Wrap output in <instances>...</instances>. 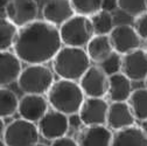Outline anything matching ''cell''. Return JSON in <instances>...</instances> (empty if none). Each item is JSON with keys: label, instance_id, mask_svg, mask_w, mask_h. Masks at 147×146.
Masks as SVG:
<instances>
[{"label": "cell", "instance_id": "cell-9", "mask_svg": "<svg viewBox=\"0 0 147 146\" xmlns=\"http://www.w3.org/2000/svg\"><path fill=\"white\" fill-rule=\"evenodd\" d=\"M4 11L7 19L21 28L36 20L39 5L35 0H11Z\"/></svg>", "mask_w": 147, "mask_h": 146}, {"label": "cell", "instance_id": "cell-11", "mask_svg": "<svg viewBox=\"0 0 147 146\" xmlns=\"http://www.w3.org/2000/svg\"><path fill=\"white\" fill-rule=\"evenodd\" d=\"M110 39L115 50L121 55L140 48L141 45V38L137 33L136 28L131 25L115 26L113 30L110 34Z\"/></svg>", "mask_w": 147, "mask_h": 146}, {"label": "cell", "instance_id": "cell-28", "mask_svg": "<svg viewBox=\"0 0 147 146\" xmlns=\"http://www.w3.org/2000/svg\"><path fill=\"white\" fill-rule=\"evenodd\" d=\"M133 27L136 28L141 40L147 41V12H144L142 14L136 16Z\"/></svg>", "mask_w": 147, "mask_h": 146}, {"label": "cell", "instance_id": "cell-6", "mask_svg": "<svg viewBox=\"0 0 147 146\" xmlns=\"http://www.w3.org/2000/svg\"><path fill=\"white\" fill-rule=\"evenodd\" d=\"M40 136L38 124L19 118L6 125L1 139L6 146H35Z\"/></svg>", "mask_w": 147, "mask_h": 146}, {"label": "cell", "instance_id": "cell-24", "mask_svg": "<svg viewBox=\"0 0 147 146\" xmlns=\"http://www.w3.org/2000/svg\"><path fill=\"white\" fill-rule=\"evenodd\" d=\"M94 26L95 35H110L115 28L113 15L111 12L100 9L90 16Z\"/></svg>", "mask_w": 147, "mask_h": 146}, {"label": "cell", "instance_id": "cell-1", "mask_svg": "<svg viewBox=\"0 0 147 146\" xmlns=\"http://www.w3.org/2000/svg\"><path fill=\"white\" fill-rule=\"evenodd\" d=\"M62 47L60 28L42 19L19 29L13 51L27 64H46L53 61Z\"/></svg>", "mask_w": 147, "mask_h": 146}, {"label": "cell", "instance_id": "cell-4", "mask_svg": "<svg viewBox=\"0 0 147 146\" xmlns=\"http://www.w3.org/2000/svg\"><path fill=\"white\" fill-rule=\"evenodd\" d=\"M59 28L63 46L84 48L95 36L92 22L86 15L75 14Z\"/></svg>", "mask_w": 147, "mask_h": 146}, {"label": "cell", "instance_id": "cell-29", "mask_svg": "<svg viewBox=\"0 0 147 146\" xmlns=\"http://www.w3.org/2000/svg\"><path fill=\"white\" fill-rule=\"evenodd\" d=\"M51 146H78V143H77V140H75L71 137L63 136L61 138L53 140Z\"/></svg>", "mask_w": 147, "mask_h": 146}, {"label": "cell", "instance_id": "cell-33", "mask_svg": "<svg viewBox=\"0 0 147 146\" xmlns=\"http://www.w3.org/2000/svg\"><path fill=\"white\" fill-rule=\"evenodd\" d=\"M11 0H0V5H1V9H4L8 4H9Z\"/></svg>", "mask_w": 147, "mask_h": 146}, {"label": "cell", "instance_id": "cell-5", "mask_svg": "<svg viewBox=\"0 0 147 146\" xmlns=\"http://www.w3.org/2000/svg\"><path fill=\"white\" fill-rule=\"evenodd\" d=\"M53 71L45 64H28L24 68L18 81L20 90L25 94L45 95L54 84Z\"/></svg>", "mask_w": 147, "mask_h": 146}, {"label": "cell", "instance_id": "cell-18", "mask_svg": "<svg viewBox=\"0 0 147 146\" xmlns=\"http://www.w3.org/2000/svg\"><path fill=\"white\" fill-rule=\"evenodd\" d=\"M132 93V81L123 72L109 76L107 96L111 102H127Z\"/></svg>", "mask_w": 147, "mask_h": 146}, {"label": "cell", "instance_id": "cell-34", "mask_svg": "<svg viewBox=\"0 0 147 146\" xmlns=\"http://www.w3.org/2000/svg\"><path fill=\"white\" fill-rule=\"evenodd\" d=\"M35 146H47V145H45V144H41V143H38V144H36Z\"/></svg>", "mask_w": 147, "mask_h": 146}, {"label": "cell", "instance_id": "cell-10", "mask_svg": "<svg viewBox=\"0 0 147 146\" xmlns=\"http://www.w3.org/2000/svg\"><path fill=\"white\" fill-rule=\"evenodd\" d=\"M109 106L105 98L85 97L78 112L83 125H106Z\"/></svg>", "mask_w": 147, "mask_h": 146}, {"label": "cell", "instance_id": "cell-22", "mask_svg": "<svg viewBox=\"0 0 147 146\" xmlns=\"http://www.w3.org/2000/svg\"><path fill=\"white\" fill-rule=\"evenodd\" d=\"M20 99L18 98L16 94L6 87H1L0 89V117L7 118L13 116L19 110Z\"/></svg>", "mask_w": 147, "mask_h": 146}, {"label": "cell", "instance_id": "cell-7", "mask_svg": "<svg viewBox=\"0 0 147 146\" xmlns=\"http://www.w3.org/2000/svg\"><path fill=\"white\" fill-rule=\"evenodd\" d=\"M78 83L86 97L104 98L107 96L109 75H106L105 71L97 64L90 66Z\"/></svg>", "mask_w": 147, "mask_h": 146}, {"label": "cell", "instance_id": "cell-32", "mask_svg": "<svg viewBox=\"0 0 147 146\" xmlns=\"http://www.w3.org/2000/svg\"><path fill=\"white\" fill-rule=\"evenodd\" d=\"M140 123H141L140 127L142 129V131L145 132V135L147 136V119H145V120H142V122H140Z\"/></svg>", "mask_w": 147, "mask_h": 146}, {"label": "cell", "instance_id": "cell-26", "mask_svg": "<svg viewBox=\"0 0 147 146\" xmlns=\"http://www.w3.org/2000/svg\"><path fill=\"white\" fill-rule=\"evenodd\" d=\"M118 8L130 16H138L147 12V0H118Z\"/></svg>", "mask_w": 147, "mask_h": 146}, {"label": "cell", "instance_id": "cell-8", "mask_svg": "<svg viewBox=\"0 0 147 146\" xmlns=\"http://www.w3.org/2000/svg\"><path fill=\"white\" fill-rule=\"evenodd\" d=\"M40 135L47 140H55L67 136L69 130V117L57 110H48L47 114L38 123Z\"/></svg>", "mask_w": 147, "mask_h": 146}, {"label": "cell", "instance_id": "cell-2", "mask_svg": "<svg viewBox=\"0 0 147 146\" xmlns=\"http://www.w3.org/2000/svg\"><path fill=\"white\" fill-rule=\"evenodd\" d=\"M85 97L86 96L77 81L64 78L55 81L47 94L51 109L67 116L78 114Z\"/></svg>", "mask_w": 147, "mask_h": 146}, {"label": "cell", "instance_id": "cell-17", "mask_svg": "<svg viewBox=\"0 0 147 146\" xmlns=\"http://www.w3.org/2000/svg\"><path fill=\"white\" fill-rule=\"evenodd\" d=\"M75 14L76 12L70 0H49L42 8L43 20L57 27L62 26Z\"/></svg>", "mask_w": 147, "mask_h": 146}, {"label": "cell", "instance_id": "cell-36", "mask_svg": "<svg viewBox=\"0 0 147 146\" xmlns=\"http://www.w3.org/2000/svg\"><path fill=\"white\" fill-rule=\"evenodd\" d=\"M146 50H147V49H146Z\"/></svg>", "mask_w": 147, "mask_h": 146}, {"label": "cell", "instance_id": "cell-27", "mask_svg": "<svg viewBox=\"0 0 147 146\" xmlns=\"http://www.w3.org/2000/svg\"><path fill=\"white\" fill-rule=\"evenodd\" d=\"M97 66H99L109 76L118 74V72H121L123 68V55L115 50L111 55L107 56L103 62H100Z\"/></svg>", "mask_w": 147, "mask_h": 146}, {"label": "cell", "instance_id": "cell-13", "mask_svg": "<svg viewBox=\"0 0 147 146\" xmlns=\"http://www.w3.org/2000/svg\"><path fill=\"white\" fill-rule=\"evenodd\" d=\"M49 105L48 98H46L43 95L25 94V96L20 99L18 112L21 118L38 124L47 114Z\"/></svg>", "mask_w": 147, "mask_h": 146}, {"label": "cell", "instance_id": "cell-3", "mask_svg": "<svg viewBox=\"0 0 147 146\" xmlns=\"http://www.w3.org/2000/svg\"><path fill=\"white\" fill-rule=\"evenodd\" d=\"M91 60L86 49L63 46L51 61L53 70L60 78L80 81L90 68Z\"/></svg>", "mask_w": 147, "mask_h": 146}, {"label": "cell", "instance_id": "cell-20", "mask_svg": "<svg viewBox=\"0 0 147 146\" xmlns=\"http://www.w3.org/2000/svg\"><path fill=\"white\" fill-rule=\"evenodd\" d=\"M111 146H147V136L140 126L132 125L115 131Z\"/></svg>", "mask_w": 147, "mask_h": 146}, {"label": "cell", "instance_id": "cell-31", "mask_svg": "<svg viewBox=\"0 0 147 146\" xmlns=\"http://www.w3.org/2000/svg\"><path fill=\"white\" fill-rule=\"evenodd\" d=\"M115 8H118V0H104L102 9L112 12Z\"/></svg>", "mask_w": 147, "mask_h": 146}, {"label": "cell", "instance_id": "cell-30", "mask_svg": "<svg viewBox=\"0 0 147 146\" xmlns=\"http://www.w3.org/2000/svg\"><path fill=\"white\" fill-rule=\"evenodd\" d=\"M68 117H69L70 127H80L81 125H83V122L80 117V114H74V115H70Z\"/></svg>", "mask_w": 147, "mask_h": 146}, {"label": "cell", "instance_id": "cell-35", "mask_svg": "<svg viewBox=\"0 0 147 146\" xmlns=\"http://www.w3.org/2000/svg\"><path fill=\"white\" fill-rule=\"evenodd\" d=\"M145 85H146V88H147V77H146V80H145Z\"/></svg>", "mask_w": 147, "mask_h": 146}, {"label": "cell", "instance_id": "cell-21", "mask_svg": "<svg viewBox=\"0 0 147 146\" xmlns=\"http://www.w3.org/2000/svg\"><path fill=\"white\" fill-rule=\"evenodd\" d=\"M19 29L20 28L11 20H8L6 16L1 18L0 20V51L11 50V48L14 47Z\"/></svg>", "mask_w": 147, "mask_h": 146}, {"label": "cell", "instance_id": "cell-19", "mask_svg": "<svg viewBox=\"0 0 147 146\" xmlns=\"http://www.w3.org/2000/svg\"><path fill=\"white\" fill-rule=\"evenodd\" d=\"M86 53L95 64H99L115 51L110 35H95L85 47Z\"/></svg>", "mask_w": 147, "mask_h": 146}, {"label": "cell", "instance_id": "cell-12", "mask_svg": "<svg viewBox=\"0 0 147 146\" xmlns=\"http://www.w3.org/2000/svg\"><path fill=\"white\" fill-rule=\"evenodd\" d=\"M121 72L131 81H145L147 77V50L138 48L123 55Z\"/></svg>", "mask_w": 147, "mask_h": 146}, {"label": "cell", "instance_id": "cell-25", "mask_svg": "<svg viewBox=\"0 0 147 146\" xmlns=\"http://www.w3.org/2000/svg\"><path fill=\"white\" fill-rule=\"evenodd\" d=\"M76 14L91 16L102 9L104 0H70Z\"/></svg>", "mask_w": 147, "mask_h": 146}, {"label": "cell", "instance_id": "cell-16", "mask_svg": "<svg viewBox=\"0 0 147 146\" xmlns=\"http://www.w3.org/2000/svg\"><path fill=\"white\" fill-rule=\"evenodd\" d=\"M136 117L128 102H112L109 106L106 125L112 131H118L132 126L136 123Z\"/></svg>", "mask_w": 147, "mask_h": 146}, {"label": "cell", "instance_id": "cell-14", "mask_svg": "<svg viewBox=\"0 0 147 146\" xmlns=\"http://www.w3.org/2000/svg\"><path fill=\"white\" fill-rule=\"evenodd\" d=\"M113 131L107 125H90L80 130L78 146H111Z\"/></svg>", "mask_w": 147, "mask_h": 146}, {"label": "cell", "instance_id": "cell-15", "mask_svg": "<svg viewBox=\"0 0 147 146\" xmlns=\"http://www.w3.org/2000/svg\"><path fill=\"white\" fill-rule=\"evenodd\" d=\"M22 61L14 51H0V84L8 87L19 81L22 72Z\"/></svg>", "mask_w": 147, "mask_h": 146}, {"label": "cell", "instance_id": "cell-23", "mask_svg": "<svg viewBox=\"0 0 147 146\" xmlns=\"http://www.w3.org/2000/svg\"><path fill=\"white\" fill-rule=\"evenodd\" d=\"M133 115L137 120H145L147 119V88H140L133 90L131 97L128 98Z\"/></svg>", "mask_w": 147, "mask_h": 146}]
</instances>
